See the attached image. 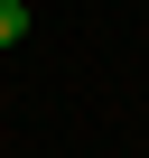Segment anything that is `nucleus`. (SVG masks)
I'll return each instance as SVG.
<instances>
[{"mask_svg":"<svg viewBox=\"0 0 149 158\" xmlns=\"http://www.w3.org/2000/svg\"><path fill=\"white\" fill-rule=\"evenodd\" d=\"M28 37V0H0V47H19Z\"/></svg>","mask_w":149,"mask_h":158,"instance_id":"f257e3e1","label":"nucleus"}]
</instances>
